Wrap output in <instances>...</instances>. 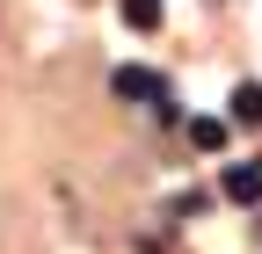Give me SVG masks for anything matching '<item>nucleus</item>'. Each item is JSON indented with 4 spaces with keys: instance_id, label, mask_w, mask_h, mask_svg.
<instances>
[{
    "instance_id": "1",
    "label": "nucleus",
    "mask_w": 262,
    "mask_h": 254,
    "mask_svg": "<svg viewBox=\"0 0 262 254\" xmlns=\"http://www.w3.org/2000/svg\"><path fill=\"white\" fill-rule=\"evenodd\" d=\"M110 87L124 94V102H160V109H168V80L146 73V66H117V73H110Z\"/></svg>"
},
{
    "instance_id": "2",
    "label": "nucleus",
    "mask_w": 262,
    "mask_h": 254,
    "mask_svg": "<svg viewBox=\"0 0 262 254\" xmlns=\"http://www.w3.org/2000/svg\"><path fill=\"white\" fill-rule=\"evenodd\" d=\"M226 204H262V167H255V160L226 167Z\"/></svg>"
},
{
    "instance_id": "3",
    "label": "nucleus",
    "mask_w": 262,
    "mask_h": 254,
    "mask_svg": "<svg viewBox=\"0 0 262 254\" xmlns=\"http://www.w3.org/2000/svg\"><path fill=\"white\" fill-rule=\"evenodd\" d=\"M233 123H255V131H262V80H248L233 94Z\"/></svg>"
},
{
    "instance_id": "4",
    "label": "nucleus",
    "mask_w": 262,
    "mask_h": 254,
    "mask_svg": "<svg viewBox=\"0 0 262 254\" xmlns=\"http://www.w3.org/2000/svg\"><path fill=\"white\" fill-rule=\"evenodd\" d=\"M189 145L219 153V145H226V123H219V116H196V123H189Z\"/></svg>"
},
{
    "instance_id": "5",
    "label": "nucleus",
    "mask_w": 262,
    "mask_h": 254,
    "mask_svg": "<svg viewBox=\"0 0 262 254\" xmlns=\"http://www.w3.org/2000/svg\"><path fill=\"white\" fill-rule=\"evenodd\" d=\"M124 22L131 29H160V0H124Z\"/></svg>"
}]
</instances>
